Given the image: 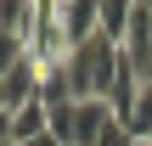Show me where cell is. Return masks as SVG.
Masks as SVG:
<instances>
[{"mask_svg": "<svg viewBox=\"0 0 152 146\" xmlns=\"http://www.w3.org/2000/svg\"><path fill=\"white\" fill-rule=\"evenodd\" d=\"M96 146H135V141H130V129H124V124L113 118V124L102 129V141H96Z\"/></svg>", "mask_w": 152, "mask_h": 146, "instance_id": "6", "label": "cell"}, {"mask_svg": "<svg viewBox=\"0 0 152 146\" xmlns=\"http://www.w3.org/2000/svg\"><path fill=\"white\" fill-rule=\"evenodd\" d=\"M56 17H62V34L68 45H90L96 39V23H102V0H56Z\"/></svg>", "mask_w": 152, "mask_h": 146, "instance_id": "2", "label": "cell"}, {"mask_svg": "<svg viewBox=\"0 0 152 146\" xmlns=\"http://www.w3.org/2000/svg\"><path fill=\"white\" fill-rule=\"evenodd\" d=\"M107 124H113L107 101H73V146H96Z\"/></svg>", "mask_w": 152, "mask_h": 146, "instance_id": "3", "label": "cell"}, {"mask_svg": "<svg viewBox=\"0 0 152 146\" xmlns=\"http://www.w3.org/2000/svg\"><path fill=\"white\" fill-rule=\"evenodd\" d=\"M124 62H130V56H124L118 45H107V39L79 45L73 62H68L73 101H107V107H113V90H118V79H124Z\"/></svg>", "mask_w": 152, "mask_h": 146, "instance_id": "1", "label": "cell"}, {"mask_svg": "<svg viewBox=\"0 0 152 146\" xmlns=\"http://www.w3.org/2000/svg\"><path fill=\"white\" fill-rule=\"evenodd\" d=\"M17 62H28V45H23L17 34H0V79H6Z\"/></svg>", "mask_w": 152, "mask_h": 146, "instance_id": "5", "label": "cell"}, {"mask_svg": "<svg viewBox=\"0 0 152 146\" xmlns=\"http://www.w3.org/2000/svg\"><path fill=\"white\" fill-rule=\"evenodd\" d=\"M0 113H11V101H6V79H0Z\"/></svg>", "mask_w": 152, "mask_h": 146, "instance_id": "8", "label": "cell"}, {"mask_svg": "<svg viewBox=\"0 0 152 146\" xmlns=\"http://www.w3.org/2000/svg\"><path fill=\"white\" fill-rule=\"evenodd\" d=\"M11 146H17V141H11Z\"/></svg>", "mask_w": 152, "mask_h": 146, "instance_id": "9", "label": "cell"}, {"mask_svg": "<svg viewBox=\"0 0 152 146\" xmlns=\"http://www.w3.org/2000/svg\"><path fill=\"white\" fill-rule=\"evenodd\" d=\"M17 135H11V113H0V146H11Z\"/></svg>", "mask_w": 152, "mask_h": 146, "instance_id": "7", "label": "cell"}, {"mask_svg": "<svg viewBox=\"0 0 152 146\" xmlns=\"http://www.w3.org/2000/svg\"><path fill=\"white\" fill-rule=\"evenodd\" d=\"M130 17H135V0H102L96 39H107V45H118V51H124V39H130Z\"/></svg>", "mask_w": 152, "mask_h": 146, "instance_id": "4", "label": "cell"}]
</instances>
